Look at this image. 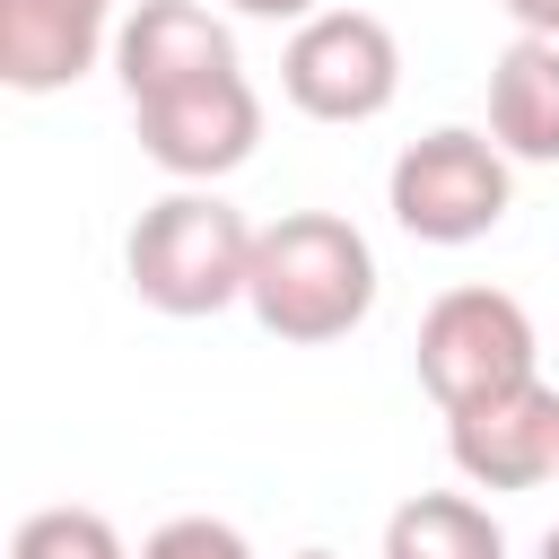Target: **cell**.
Masks as SVG:
<instances>
[{"label":"cell","instance_id":"30bf717a","mask_svg":"<svg viewBox=\"0 0 559 559\" xmlns=\"http://www.w3.org/2000/svg\"><path fill=\"white\" fill-rule=\"evenodd\" d=\"M489 140L515 166H559V44L515 35L489 61Z\"/></svg>","mask_w":559,"mask_h":559},{"label":"cell","instance_id":"52a82bcc","mask_svg":"<svg viewBox=\"0 0 559 559\" xmlns=\"http://www.w3.org/2000/svg\"><path fill=\"white\" fill-rule=\"evenodd\" d=\"M445 463L463 489H542L559 480V384H515L472 411H445Z\"/></svg>","mask_w":559,"mask_h":559},{"label":"cell","instance_id":"9a60e30c","mask_svg":"<svg viewBox=\"0 0 559 559\" xmlns=\"http://www.w3.org/2000/svg\"><path fill=\"white\" fill-rule=\"evenodd\" d=\"M227 9H236V17H271V26H306L323 0H227Z\"/></svg>","mask_w":559,"mask_h":559},{"label":"cell","instance_id":"7c38bea8","mask_svg":"<svg viewBox=\"0 0 559 559\" xmlns=\"http://www.w3.org/2000/svg\"><path fill=\"white\" fill-rule=\"evenodd\" d=\"M9 559H140L122 533H114V515H96V507H35L17 533H9Z\"/></svg>","mask_w":559,"mask_h":559},{"label":"cell","instance_id":"277c9868","mask_svg":"<svg viewBox=\"0 0 559 559\" xmlns=\"http://www.w3.org/2000/svg\"><path fill=\"white\" fill-rule=\"evenodd\" d=\"M419 384L437 411H472L489 393H515L542 376V332L524 314V297L489 288V280H463L445 288L428 314H419V349H411Z\"/></svg>","mask_w":559,"mask_h":559},{"label":"cell","instance_id":"5bb4252c","mask_svg":"<svg viewBox=\"0 0 559 559\" xmlns=\"http://www.w3.org/2000/svg\"><path fill=\"white\" fill-rule=\"evenodd\" d=\"M507 17H515V35H542V44H559V0H498Z\"/></svg>","mask_w":559,"mask_h":559},{"label":"cell","instance_id":"ba28073f","mask_svg":"<svg viewBox=\"0 0 559 559\" xmlns=\"http://www.w3.org/2000/svg\"><path fill=\"white\" fill-rule=\"evenodd\" d=\"M218 70H245L236 61V35L210 0H131L122 26H114V79L131 105H157V96H183Z\"/></svg>","mask_w":559,"mask_h":559},{"label":"cell","instance_id":"6da1fadb","mask_svg":"<svg viewBox=\"0 0 559 559\" xmlns=\"http://www.w3.org/2000/svg\"><path fill=\"white\" fill-rule=\"evenodd\" d=\"M253 245L262 227L218 192V183H175L157 192L131 236H122V280L148 314H175V323H201V314H227L245 306L253 288Z\"/></svg>","mask_w":559,"mask_h":559},{"label":"cell","instance_id":"7a4b0ae2","mask_svg":"<svg viewBox=\"0 0 559 559\" xmlns=\"http://www.w3.org/2000/svg\"><path fill=\"white\" fill-rule=\"evenodd\" d=\"M245 306L288 349L349 341L376 314V245H367V227H349L341 210H280L262 227V245H253Z\"/></svg>","mask_w":559,"mask_h":559},{"label":"cell","instance_id":"8992f818","mask_svg":"<svg viewBox=\"0 0 559 559\" xmlns=\"http://www.w3.org/2000/svg\"><path fill=\"white\" fill-rule=\"evenodd\" d=\"M131 131H140V157L175 183H218L236 175L253 148H262V87L245 70H218L183 96H157V105H131Z\"/></svg>","mask_w":559,"mask_h":559},{"label":"cell","instance_id":"e0dca14e","mask_svg":"<svg viewBox=\"0 0 559 559\" xmlns=\"http://www.w3.org/2000/svg\"><path fill=\"white\" fill-rule=\"evenodd\" d=\"M297 559H341V550H297Z\"/></svg>","mask_w":559,"mask_h":559},{"label":"cell","instance_id":"9c48e42d","mask_svg":"<svg viewBox=\"0 0 559 559\" xmlns=\"http://www.w3.org/2000/svg\"><path fill=\"white\" fill-rule=\"evenodd\" d=\"M122 0H0V79L17 96H61L96 61H114Z\"/></svg>","mask_w":559,"mask_h":559},{"label":"cell","instance_id":"5b68a950","mask_svg":"<svg viewBox=\"0 0 559 559\" xmlns=\"http://www.w3.org/2000/svg\"><path fill=\"white\" fill-rule=\"evenodd\" d=\"M280 96L306 122H376L402 96V35L376 9H314L280 44Z\"/></svg>","mask_w":559,"mask_h":559},{"label":"cell","instance_id":"3957f363","mask_svg":"<svg viewBox=\"0 0 559 559\" xmlns=\"http://www.w3.org/2000/svg\"><path fill=\"white\" fill-rule=\"evenodd\" d=\"M384 210L419 245H480L515 210V157L472 122H437V131L402 140V157L384 175Z\"/></svg>","mask_w":559,"mask_h":559},{"label":"cell","instance_id":"2e32d148","mask_svg":"<svg viewBox=\"0 0 559 559\" xmlns=\"http://www.w3.org/2000/svg\"><path fill=\"white\" fill-rule=\"evenodd\" d=\"M533 559H559V524H550V533H542V550H533Z\"/></svg>","mask_w":559,"mask_h":559},{"label":"cell","instance_id":"8fae6325","mask_svg":"<svg viewBox=\"0 0 559 559\" xmlns=\"http://www.w3.org/2000/svg\"><path fill=\"white\" fill-rule=\"evenodd\" d=\"M376 559H507V533L480 498L463 489H419L384 515V550Z\"/></svg>","mask_w":559,"mask_h":559},{"label":"cell","instance_id":"4fadbf2b","mask_svg":"<svg viewBox=\"0 0 559 559\" xmlns=\"http://www.w3.org/2000/svg\"><path fill=\"white\" fill-rule=\"evenodd\" d=\"M140 559H253V542H245L227 515H166V524L140 542Z\"/></svg>","mask_w":559,"mask_h":559}]
</instances>
